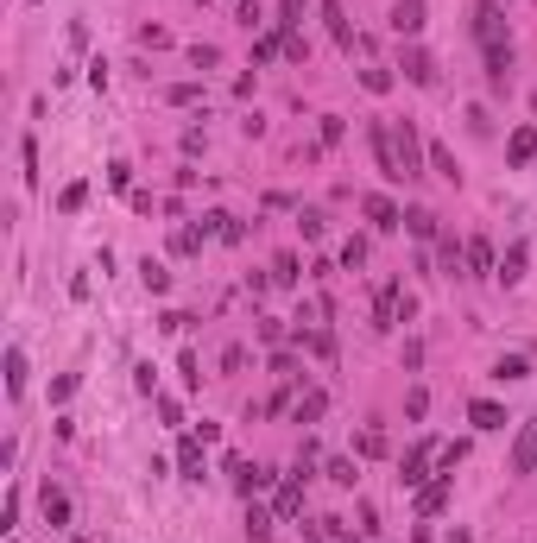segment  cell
<instances>
[{"label": "cell", "mask_w": 537, "mask_h": 543, "mask_svg": "<svg viewBox=\"0 0 537 543\" xmlns=\"http://www.w3.org/2000/svg\"><path fill=\"white\" fill-rule=\"evenodd\" d=\"M25 392V348H6V399Z\"/></svg>", "instance_id": "cell-22"}, {"label": "cell", "mask_w": 537, "mask_h": 543, "mask_svg": "<svg viewBox=\"0 0 537 543\" xmlns=\"http://www.w3.org/2000/svg\"><path fill=\"white\" fill-rule=\"evenodd\" d=\"M532 158H537V127H519V133L506 139V164H512V171H525Z\"/></svg>", "instance_id": "cell-14"}, {"label": "cell", "mask_w": 537, "mask_h": 543, "mask_svg": "<svg viewBox=\"0 0 537 543\" xmlns=\"http://www.w3.org/2000/svg\"><path fill=\"white\" fill-rule=\"evenodd\" d=\"M323 410H329V392H303V399L291 405V423H316Z\"/></svg>", "instance_id": "cell-20"}, {"label": "cell", "mask_w": 537, "mask_h": 543, "mask_svg": "<svg viewBox=\"0 0 537 543\" xmlns=\"http://www.w3.org/2000/svg\"><path fill=\"white\" fill-rule=\"evenodd\" d=\"M45 518H51V531H57V525H70V499H64L57 487H45Z\"/></svg>", "instance_id": "cell-26"}, {"label": "cell", "mask_w": 537, "mask_h": 543, "mask_svg": "<svg viewBox=\"0 0 537 543\" xmlns=\"http://www.w3.org/2000/svg\"><path fill=\"white\" fill-rule=\"evenodd\" d=\"M399 310H404V284H399V278H386L380 297H373V329H399Z\"/></svg>", "instance_id": "cell-5"}, {"label": "cell", "mask_w": 537, "mask_h": 543, "mask_svg": "<svg viewBox=\"0 0 537 543\" xmlns=\"http://www.w3.org/2000/svg\"><path fill=\"white\" fill-rule=\"evenodd\" d=\"M6 543H19V538H6Z\"/></svg>", "instance_id": "cell-47"}, {"label": "cell", "mask_w": 537, "mask_h": 543, "mask_svg": "<svg viewBox=\"0 0 537 543\" xmlns=\"http://www.w3.org/2000/svg\"><path fill=\"white\" fill-rule=\"evenodd\" d=\"M468 461V442H449V449H436V474H455Z\"/></svg>", "instance_id": "cell-29"}, {"label": "cell", "mask_w": 537, "mask_h": 543, "mask_svg": "<svg viewBox=\"0 0 537 543\" xmlns=\"http://www.w3.org/2000/svg\"><path fill=\"white\" fill-rule=\"evenodd\" d=\"M329 480H335V487H354L361 474H354V461H348V455H335V461H329Z\"/></svg>", "instance_id": "cell-33"}, {"label": "cell", "mask_w": 537, "mask_h": 543, "mask_svg": "<svg viewBox=\"0 0 537 543\" xmlns=\"http://www.w3.org/2000/svg\"><path fill=\"white\" fill-rule=\"evenodd\" d=\"M367 145H373V164H380V177H386V183H404L399 145H393V121H373V127H367Z\"/></svg>", "instance_id": "cell-2"}, {"label": "cell", "mask_w": 537, "mask_h": 543, "mask_svg": "<svg viewBox=\"0 0 537 543\" xmlns=\"http://www.w3.org/2000/svg\"><path fill=\"white\" fill-rule=\"evenodd\" d=\"M430 171H436V177H449V183H462V171H455V152H449L443 139H430Z\"/></svg>", "instance_id": "cell-21"}, {"label": "cell", "mask_w": 537, "mask_h": 543, "mask_svg": "<svg viewBox=\"0 0 537 543\" xmlns=\"http://www.w3.org/2000/svg\"><path fill=\"white\" fill-rule=\"evenodd\" d=\"M342 543H348V538H342Z\"/></svg>", "instance_id": "cell-49"}, {"label": "cell", "mask_w": 537, "mask_h": 543, "mask_svg": "<svg viewBox=\"0 0 537 543\" xmlns=\"http://www.w3.org/2000/svg\"><path fill=\"white\" fill-rule=\"evenodd\" d=\"M468 423H474V429H506V405H493V399H474V405H468Z\"/></svg>", "instance_id": "cell-15"}, {"label": "cell", "mask_w": 537, "mask_h": 543, "mask_svg": "<svg viewBox=\"0 0 537 543\" xmlns=\"http://www.w3.org/2000/svg\"><path fill=\"white\" fill-rule=\"evenodd\" d=\"M303 6H310V0H278V19H272V25H278V32H297V25H303Z\"/></svg>", "instance_id": "cell-27"}, {"label": "cell", "mask_w": 537, "mask_h": 543, "mask_svg": "<svg viewBox=\"0 0 537 543\" xmlns=\"http://www.w3.org/2000/svg\"><path fill=\"white\" fill-rule=\"evenodd\" d=\"M430 461H436V442H430V436H423V442H411V455L399 461V480H404V487H423Z\"/></svg>", "instance_id": "cell-7"}, {"label": "cell", "mask_w": 537, "mask_h": 543, "mask_svg": "<svg viewBox=\"0 0 537 543\" xmlns=\"http://www.w3.org/2000/svg\"><path fill=\"white\" fill-rule=\"evenodd\" d=\"M342 133H348V127H342V114H323V139H316V145L329 152V145H342Z\"/></svg>", "instance_id": "cell-35"}, {"label": "cell", "mask_w": 537, "mask_h": 543, "mask_svg": "<svg viewBox=\"0 0 537 543\" xmlns=\"http://www.w3.org/2000/svg\"><path fill=\"white\" fill-rule=\"evenodd\" d=\"M297 278H303V272H297V253H278V260H272V284H284V291H291Z\"/></svg>", "instance_id": "cell-28"}, {"label": "cell", "mask_w": 537, "mask_h": 543, "mask_svg": "<svg viewBox=\"0 0 537 543\" xmlns=\"http://www.w3.org/2000/svg\"><path fill=\"white\" fill-rule=\"evenodd\" d=\"M234 19H241L247 32H254V25H266V13H260V0H241V6H234Z\"/></svg>", "instance_id": "cell-38"}, {"label": "cell", "mask_w": 537, "mask_h": 543, "mask_svg": "<svg viewBox=\"0 0 537 543\" xmlns=\"http://www.w3.org/2000/svg\"><path fill=\"white\" fill-rule=\"evenodd\" d=\"M423 410H430V399H423V386H411V392H404V417H423Z\"/></svg>", "instance_id": "cell-40"}, {"label": "cell", "mask_w": 537, "mask_h": 543, "mask_svg": "<svg viewBox=\"0 0 537 543\" xmlns=\"http://www.w3.org/2000/svg\"><path fill=\"white\" fill-rule=\"evenodd\" d=\"M361 89H367V95H386V89H393V70H380V64L361 70Z\"/></svg>", "instance_id": "cell-30"}, {"label": "cell", "mask_w": 537, "mask_h": 543, "mask_svg": "<svg viewBox=\"0 0 537 543\" xmlns=\"http://www.w3.org/2000/svg\"><path fill=\"white\" fill-rule=\"evenodd\" d=\"M361 455H386V436H380V429H373V423H367V429H361Z\"/></svg>", "instance_id": "cell-39"}, {"label": "cell", "mask_w": 537, "mask_h": 543, "mask_svg": "<svg viewBox=\"0 0 537 543\" xmlns=\"http://www.w3.org/2000/svg\"><path fill=\"white\" fill-rule=\"evenodd\" d=\"M449 543H474V538H468V531H449Z\"/></svg>", "instance_id": "cell-46"}, {"label": "cell", "mask_w": 537, "mask_h": 543, "mask_svg": "<svg viewBox=\"0 0 537 543\" xmlns=\"http://www.w3.org/2000/svg\"><path fill=\"white\" fill-rule=\"evenodd\" d=\"M323 25H329V38L342 44V51H354L361 38H354V25H348V6L342 0H323Z\"/></svg>", "instance_id": "cell-10"}, {"label": "cell", "mask_w": 537, "mask_h": 543, "mask_svg": "<svg viewBox=\"0 0 537 543\" xmlns=\"http://www.w3.org/2000/svg\"><path fill=\"white\" fill-rule=\"evenodd\" d=\"M468 127H474V133H493V114H487V108L474 102V108H468Z\"/></svg>", "instance_id": "cell-42"}, {"label": "cell", "mask_w": 537, "mask_h": 543, "mask_svg": "<svg viewBox=\"0 0 537 543\" xmlns=\"http://www.w3.org/2000/svg\"><path fill=\"white\" fill-rule=\"evenodd\" d=\"M361 215H367V222H373L380 234H393V228L404 222L399 209H393V196H380V190H373V196H361Z\"/></svg>", "instance_id": "cell-11"}, {"label": "cell", "mask_w": 537, "mask_h": 543, "mask_svg": "<svg viewBox=\"0 0 537 543\" xmlns=\"http://www.w3.org/2000/svg\"><path fill=\"white\" fill-rule=\"evenodd\" d=\"M474 38H481V51L512 44V38H506V13H500V0H474Z\"/></svg>", "instance_id": "cell-3"}, {"label": "cell", "mask_w": 537, "mask_h": 543, "mask_svg": "<svg viewBox=\"0 0 537 543\" xmlns=\"http://www.w3.org/2000/svg\"><path fill=\"white\" fill-rule=\"evenodd\" d=\"M203 241H209L203 228H177V234H171V253H177V260H190V253H203Z\"/></svg>", "instance_id": "cell-24"}, {"label": "cell", "mask_w": 537, "mask_h": 543, "mask_svg": "<svg viewBox=\"0 0 537 543\" xmlns=\"http://www.w3.org/2000/svg\"><path fill=\"white\" fill-rule=\"evenodd\" d=\"M525 260H532V247H525V241H512V247H506V253H500V266H493V278H500V284H506V291H512V284H519V278H525Z\"/></svg>", "instance_id": "cell-12"}, {"label": "cell", "mask_w": 537, "mask_h": 543, "mask_svg": "<svg viewBox=\"0 0 537 543\" xmlns=\"http://www.w3.org/2000/svg\"><path fill=\"white\" fill-rule=\"evenodd\" d=\"M342 266H348V272H361V266H367V241H361V234H354V241L342 247Z\"/></svg>", "instance_id": "cell-34"}, {"label": "cell", "mask_w": 537, "mask_h": 543, "mask_svg": "<svg viewBox=\"0 0 537 543\" xmlns=\"http://www.w3.org/2000/svg\"><path fill=\"white\" fill-rule=\"evenodd\" d=\"M234 6H241V0H234Z\"/></svg>", "instance_id": "cell-48"}, {"label": "cell", "mask_w": 537, "mask_h": 543, "mask_svg": "<svg viewBox=\"0 0 537 543\" xmlns=\"http://www.w3.org/2000/svg\"><path fill=\"white\" fill-rule=\"evenodd\" d=\"M493 380H500V386H519V380H532V360H525V354H500V360H493Z\"/></svg>", "instance_id": "cell-16"}, {"label": "cell", "mask_w": 537, "mask_h": 543, "mask_svg": "<svg viewBox=\"0 0 537 543\" xmlns=\"http://www.w3.org/2000/svg\"><path fill=\"white\" fill-rule=\"evenodd\" d=\"M260 341H284V322L278 316H260Z\"/></svg>", "instance_id": "cell-45"}, {"label": "cell", "mask_w": 537, "mask_h": 543, "mask_svg": "<svg viewBox=\"0 0 537 543\" xmlns=\"http://www.w3.org/2000/svg\"><path fill=\"white\" fill-rule=\"evenodd\" d=\"M386 19H393V32H399V38H417V32L430 25V6H423V0H393V13H386Z\"/></svg>", "instance_id": "cell-6"}, {"label": "cell", "mask_w": 537, "mask_h": 543, "mask_svg": "<svg viewBox=\"0 0 537 543\" xmlns=\"http://www.w3.org/2000/svg\"><path fill=\"white\" fill-rule=\"evenodd\" d=\"M196 95H203L196 83H177V89H164V102H177V108H184V102H196Z\"/></svg>", "instance_id": "cell-41"}, {"label": "cell", "mask_w": 537, "mask_h": 543, "mask_svg": "<svg viewBox=\"0 0 537 543\" xmlns=\"http://www.w3.org/2000/svg\"><path fill=\"white\" fill-rule=\"evenodd\" d=\"M493 266H500V260H493V247L474 234V241H468V278H493Z\"/></svg>", "instance_id": "cell-18"}, {"label": "cell", "mask_w": 537, "mask_h": 543, "mask_svg": "<svg viewBox=\"0 0 537 543\" xmlns=\"http://www.w3.org/2000/svg\"><path fill=\"white\" fill-rule=\"evenodd\" d=\"M512 474H519V480L537 474V417H525V429H519V442H512Z\"/></svg>", "instance_id": "cell-9"}, {"label": "cell", "mask_w": 537, "mask_h": 543, "mask_svg": "<svg viewBox=\"0 0 537 543\" xmlns=\"http://www.w3.org/2000/svg\"><path fill=\"white\" fill-rule=\"evenodd\" d=\"M177 373H184V380H190V386H203V373H196V354H190V348H184V354H177Z\"/></svg>", "instance_id": "cell-44"}, {"label": "cell", "mask_w": 537, "mask_h": 543, "mask_svg": "<svg viewBox=\"0 0 537 543\" xmlns=\"http://www.w3.org/2000/svg\"><path fill=\"white\" fill-rule=\"evenodd\" d=\"M247 367V348H222V373H241Z\"/></svg>", "instance_id": "cell-43"}, {"label": "cell", "mask_w": 537, "mask_h": 543, "mask_svg": "<svg viewBox=\"0 0 537 543\" xmlns=\"http://www.w3.org/2000/svg\"><path fill=\"white\" fill-rule=\"evenodd\" d=\"M139 44H145V51H164L171 32H164V25H139Z\"/></svg>", "instance_id": "cell-36"}, {"label": "cell", "mask_w": 537, "mask_h": 543, "mask_svg": "<svg viewBox=\"0 0 537 543\" xmlns=\"http://www.w3.org/2000/svg\"><path fill=\"white\" fill-rule=\"evenodd\" d=\"M436 260H443V278H468V247H462L455 234L436 241Z\"/></svg>", "instance_id": "cell-13"}, {"label": "cell", "mask_w": 537, "mask_h": 543, "mask_svg": "<svg viewBox=\"0 0 537 543\" xmlns=\"http://www.w3.org/2000/svg\"><path fill=\"white\" fill-rule=\"evenodd\" d=\"M393 145H399L404 183H411V177H423V164H430V145L417 139V121H393Z\"/></svg>", "instance_id": "cell-1"}, {"label": "cell", "mask_w": 537, "mask_h": 543, "mask_svg": "<svg viewBox=\"0 0 537 543\" xmlns=\"http://www.w3.org/2000/svg\"><path fill=\"white\" fill-rule=\"evenodd\" d=\"M272 525H278V512L272 506H254L247 512V543H272Z\"/></svg>", "instance_id": "cell-19"}, {"label": "cell", "mask_w": 537, "mask_h": 543, "mask_svg": "<svg viewBox=\"0 0 537 543\" xmlns=\"http://www.w3.org/2000/svg\"><path fill=\"white\" fill-rule=\"evenodd\" d=\"M399 70H404V83H417V89H436V57H430L423 44H404Z\"/></svg>", "instance_id": "cell-4"}, {"label": "cell", "mask_w": 537, "mask_h": 543, "mask_svg": "<svg viewBox=\"0 0 537 543\" xmlns=\"http://www.w3.org/2000/svg\"><path fill=\"white\" fill-rule=\"evenodd\" d=\"M190 64H196V70H215L222 51H215V44H190Z\"/></svg>", "instance_id": "cell-37"}, {"label": "cell", "mask_w": 537, "mask_h": 543, "mask_svg": "<svg viewBox=\"0 0 537 543\" xmlns=\"http://www.w3.org/2000/svg\"><path fill=\"white\" fill-rule=\"evenodd\" d=\"M449 493H455V474H436L430 487H417V518H436L449 506Z\"/></svg>", "instance_id": "cell-8"}, {"label": "cell", "mask_w": 537, "mask_h": 543, "mask_svg": "<svg viewBox=\"0 0 537 543\" xmlns=\"http://www.w3.org/2000/svg\"><path fill=\"white\" fill-rule=\"evenodd\" d=\"M297 228H303V241H323V209H297Z\"/></svg>", "instance_id": "cell-32"}, {"label": "cell", "mask_w": 537, "mask_h": 543, "mask_svg": "<svg viewBox=\"0 0 537 543\" xmlns=\"http://www.w3.org/2000/svg\"><path fill=\"white\" fill-rule=\"evenodd\" d=\"M83 202H89V183H70V190H64V196H57V209H64V215H76V209H83Z\"/></svg>", "instance_id": "cell-31"}, {"label": "cell", "mask_w": 537, "mask_h": 543, "mask_svg": "<svg viewBox=\"0 0 537 543\" xmlns=\"http://www.w3.org/2000/svg\"><path fill=\"white\" fill-rule=\"evenodd\" d=\"M139 284H145L152 297H164V291H171V272L158 266V260H139Z\"/></svg>", "instance_id": "cell-23"}, {"label": "cell", "mask_w": 537, "mask_h": 543, "mask_svg": "<svg viewBox=\"0 0 537 543\" xmlns=\"http://www.w3.org/2000/svg\"><path fill=\"white\" fill-rule=\"evenodd\" d=\"M177 474H184V480H203V474H209V468H203V442H196V436H190V442H177Z\"/></svg>", "instance_id": "cell-17"}, {"label": "cell", "mask_w": 537, "mask_h": 543, "mask_svg": "<svg viewBox=\"0 0 537 543\" xmlns=\"http://www.w3.org/2000/svg\"><path fill=\"white\" fill-rule=\"evenodd\" d=\"M404 228H411L417 241H436V215H430V209H404Z\"/></svg>", "instance_id": "cell-25"}]
</instances>
